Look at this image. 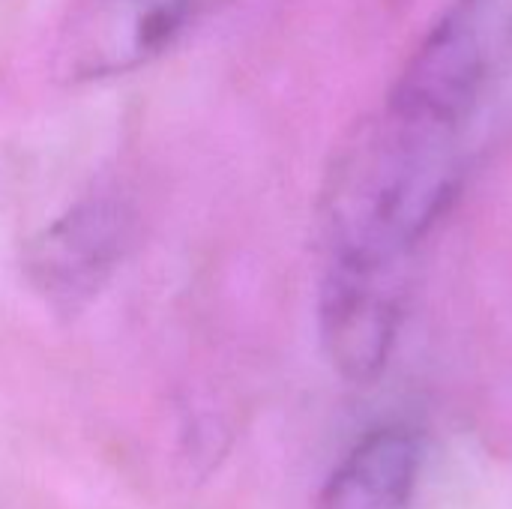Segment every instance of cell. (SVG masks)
Returning <instances> with one entry per match:
<instances>
[{"mask_svg":"<svg viewBox=\"0 0 512 509\" xmlns=\"http://www.w3.org/2000/svg\"><path fill=\"white\" fill-rule=\"evenodd\" d=\"M423 465L420 438L408 429L366 435L333 471L318 509H408Z\"/></svg>","mask_w":512,"mask_h":509,"instance_id":"obj_3","label":"cell"},{"mask_svg":"<svg viewBox=\"0 0 512 509\" xmlns=\"http://www.w3.org/2000/svg\"><path fill=\"white\" fill-rule=\"evenodd\" d=\"M201 0H69L54 42L66 84L129 75L168 51Z\"/></svg>","mask_w":512,"mask_h":509,"instance_id":"obj_1","label":"cell"},{"mask_svg":"<svg viewBox=\"0 0 512 509\" xmlns=\"http://www.w3.org/2000/svg\"><path fill=\"white\" fill-rule=\"evenodd\" d=\"M129 228V210L114 195L81 198L33 237L27 249L30 285L54 309H81L123 261Z\"/></svg>","mask_w":512,"mask_h":509,"instance_id":"obj_2","label":"cell"}]
</instances>
